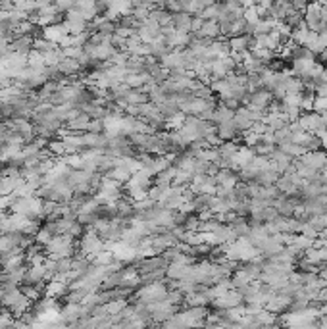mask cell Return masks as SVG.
Segmentation results:
<instances>
[{
    "instance_id": "19",
    "label": "cell",
    "mask_w": 327,
    "mask_h": 329,
    "mask_svg": "<svg viewBox=\"0 0 327 329\" xmlns=\"http://www.w3.org/2000/svg\"><path fill=\"white\" fill-rule=\"evenodd\" d=\"M87 133H96V135L104 133V124H102V121H98V119H91V124H89V129H87Z\"/></svg>"
},
{
    "instance_id": "7",
    "label": "cell",
    "mask_w": 327,
    "mask_h": 329,
    "mask_svg": "<svg viewBox=\"0 0 327 329\" xmlns=\"http://www.w3.org/2000/svg\"><path fill=\"white\" fill-rule=\"evenodd\" d=\"M31 50H33V37H27V35L16 37V39H12V43H10V52H14V54L27 56Z\"/></svg>"
},
{
    "instance_id": "16",
    "label": "cell",
    "mask_w": 327,
    "mask_h": 329,
    "mask_svg": "<svg viewBox=\"0 0 327 329\" xmlns=\"http://www.w3.org/2000/svg\"><path fill=\"white\" fill-rule=\"evenodd\" d=\"M54 49H58V45H54V43H50V40H47V39H43V37L33 40V50H37V52H40V54L52 52Z\"/></svg>"
},
{
    "instance_id": "5",
    "label": "cell",
    "mask_w": 327,
    "mask_h": 329,
    "mask_svg": "<svg viewBox=\"0 0 327 329\" xmlns=\"http://www.w3.org/2000/svg\"><path fill=\"white\" fill-rule=\"evenodd\" d=\"M321 8H323V4H319V2H314V4H308L306 6V12H304V23H306V27L312 33L317 29V25L321 23Z\"/></svg>"
},
{
    "instance_id": "15",
    "label": "cell",
    "mask_w": 327,
    "mask_h": 329,
    "mask_svg": "<svg viewBox=\"0 0 327 329\" xmlns=\"http://www.w3.org/2000/svg\"><path fill=\"white\" fill-rule=\"evenodd\" d=\"M146 102H150L148 100V93L144 91V89H131L129 91V95H127V106H141V104H146Z\"/></svg>"
},
{
    "instance_id": "22",
    "label": "cell",
    "mask_w": 327,
    "mask_h": 329,
    "mask_svg": "<svg viewBox=\"0 0 327 329\" xmlns=\"http://www.w3.org/2000/svg\"><path fill=\"white\" fill-rule=\"evenodd\" d=\"M319 241H321V246H323V249H327V237H325V239H319Z\"/></svg>"
},
{
    "instance_id": "3",
    "label": "cell",
    "mask_w": 327,
    "mask_h": 329,
    "mask_svg": "<svg viewBox=\"0 0 327 329\" xmlns=\"http://www.w3.org/2000/svg\"><path fill=\"white\" fill-rule=\"evenodd\" d=\"M297 124L300 126L302 131H306V133H310V135H316L319 129H323V119H321V116L316 114V112L302 114V116L298 117Z\"/></svg>"
},
{
    "instance_id": "17",
    "label": "cell",
    "mask_w": 327,
    "mask_h": 329,
    "mask_svg": "<svg viewBox=\"0 0 327 329\" xmlns=\"http://www.w3.org/2000/svg\"><path fill=\"white\" fill-rule=\"evenodd\" d=\"M29 68H45V54H40L37 50H31L27 54Z\"/></svg>"
},
{
    "instance_id": "6",
    "label": "cell",
    "mask_w": 327,
    "mask_h": 329,
    "mask_svg": "<svg viewBox=\"0 0 327 329\" xmlns=\"http://www.w3.org/2000/svg\"><path fill=\"white\" fill-rule=\"evenodd\" d=\"M66 37H67V31L64 27V23H54V25H48V27L43 29V39L50 40L54 45H60Z\"/></svg>"
},
{
    "instance_id": "20",
    "label": "cell",
    "mask_w": 327,
    "mask_h": 329,
    "mask_svg": "<svg viewBox=\"0 0 327 329\" xmlns=\"http://www.w3.org/2000/svg\"><path fill=\"white\" fill-rule=\"evenodd\" d=\"M250 131L252 133H256V135H264V133H268L269 129L266 127V124H262V121H256V124H252V127H250Z\"/></svg>"
},
{
    "instance_id": "10",
    "label": "cell",
    "mask_w": 327,
    "mask_h": 329,
    "mask_svg": "<svg viewBox=\"0 0 327 329\" xmlns=\"http://www.w3.org/2000/svg\"><path fill=\"white\" fill-rule=\"evenodd\" d=\"M148 47H150V58L158 60V62H160V60H162L164 56H168V54L172 52V49L168 47V43L164 40V37L156 39L154 43H150Z\"/></svg>"
},
{
    "instance_id": "12",
    "label": "cell",
    "mask_w": 327,
    "mask_h": 329,
    "mask_svg": "<svg viewBox=\"0 0 327 329\" xmlns=\"http://www.w3.org/2000/svg\"><path fill=\"white\" fill-rule=\"evenodd\" d=\"M158 110H160V114H162V117L166 119V121L173 119V117L177 116V114H181V110H179V104H177L175 100H172V98H168L166 102H162V104L158 106Z\"/></svg>"
},
{
    "instance_id": "14",
    "label": "cell",
    "mask_w": 327,
    "mask_h": 329,
    "mask_svg": "<svg viewBox=\"0 0 327 329\" xmlns=\"http://www.w3.org/2000/svg\"><path fill=\"white\" fill-rule=\"evenodd\" d=\"M308 37H310V29L306 27V23L302 21L298 27H295L293 29V33H291V40L297 45V47H304L306 45Z\"/></svg>"
},
{
    "instance_id": "1",
    "label": "cell",
    "mask_w": 327,
    "mask_h": 329,
    "mask_svg": "<svg viewBox=\"0 0 327 329\" xmlns=\"http://www.w3.org/2000/svg\"><path fill=\"white\" fill-rule=\"evenodd\" d=\"M106 249V242L96 235V231L93 227H89V231L83 233L81 237V242H79V252L87 256V258H95L98 252H102Z\"/></svg>"
},
{
    "instance_id": "23",
    "label": "cell",
    "mask_w": 327,
    "mask_h": 329,
    "mask_svg": "<svg viewBox=\"0 0 327 329\" xmlns=\"http://www.w3.org/2000/svg\"><path fill=\"white\" fill-rule=\"evenodd\" d=\"M321 58H323V60H325V62H327V49L323 50V54H321Z\"/></svg>"
},
{
    "instance_id": "9",
    "label": "cell",
    "mask_w": 327,
    "mask_h": 329,
    "mask_svg": "<svg viewBox=\"0 0 327 329\" xmlns=\"http://www.w3.org/2000/svg\"><path fill=\"white\" fill-rule=\"evenodd\" d=\"M192 16L191 14H172V27L181 33H191Z\"/></svg>"
},
{
    "instance_id": "8",
    "label": "cell",
    "mask_w": 327,
    "mask_h": 329,
    "mask_svg": "<svg viewBox=\"0 0 327 329\" xmlns=\"http://www.w3.org/2000/svg\"><path fill=\"white\" fill-rule=\"evenodd\" d=\"M67 293H69V287L62 281H48L45 285V297H48V299L58 300L62 297H66Z\"/></svg>"
},
{
    "instance_id": "13",
    "label": "cell",
    "mask_w": 327,
    "mask_h": 329,
    "mask_svg": "<svg viewBox=\"0 0 327 329\" xmlns=\"http://www.w3.org/2000/svg\"><path fill=\"white\" fill-rule=\"evenodd\" d=\"M229 279H231V285H233V289L235 291H239V289H242V287L250 285V283H254V279H252L244 270L233 271V275H231Z\"/></svg>"
},
{
    "instance_id": "11",
    "label": "cell",
    "mask_w": 327,
    "mask_h": 329,
    "mask_svg": "<svg viewBox=\"0 0 327 329\" xmlns=\"http://www.w3.org/2000/svg\"><path fill=\"white\" fill-rule=\"evenodd\" d=\"M233 117H235V112L229 110V108L225 106H220L214 110V116H212V126H221V124H227V121H233Z\"/></svg>"
},
{
    "instance_id": "4",
    "label": "cell",
    "mask_w": 327,
    "mask_h": 329,
    "mask_svg": "<svg viewBox=\"0 0 327 329\" xmlns=\"http://www.w3.org/2000/svg\"><path fill=\"white\" fill-rule=\"evenodd\" d=\"M300 164H304L306 168L310 170H314V172H323V168L327 164V152L325 150H319V152H306V154L302 156L300 160H298Z\"/></svg>"
},
{
    "instance_id": "2",
    "label": "cell",
    "mask_w": 327,
    "mask_h": 329,
    "mask_svg": "<svg viewBox=\"0 0 327 329\" xmlns=\"http://www.w3.org/2000/svg\"><path fill=\"white\" fill-rule=\"evenodd\" d=\"M170 266V262L160 256H152V258H144L135 264V268L139 271V275H146V273H154V271H166Z\"/></svg>"
},
{
    "instance_id": "18",
    "label": "cell",
    "mask_w": 327,
    "mask_h": 329,
    "mask_svg": "<svg viewBox=\"0 0 327 329\" xmlns=\"http://www.w3.org/2000/svg\"><path fill=\"white\" fill-rule=\"evenodd\" d=\"M314 112H316V114H319V116H321V114H325L327 112V97H316V100H314Z\"/></svg>"
},
{
    "instance_id": "21",
    "label": "cell",
    "mask_w": 327,
    "mask_h": 329,
    "mask_svg": "<svg viewBox=\"0 0 327 329\" xmlns=\"http://www.w3.org/2000/svg\"><path fill=\"white\" fill-rule=\"evenodd\" d=\"M317 275H319V277H321V279H323V281H325V283H327V268H321Z\"/></svg>"
}]
</instances>
